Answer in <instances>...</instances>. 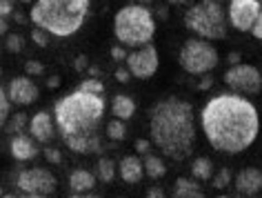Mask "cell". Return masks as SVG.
Listing matches in <instances>:
<instances>
[{
	"instance_id": "1",
	"label": "cell",
	"mask_w": 262,
	"mask_h": 198,
	"mask_svg": "<svg viewBox=\"0 0 262 198\" xmlns=\"http://www.w3.org/2000/svg\"><path fill=\"white\" fill-rule=\"evenodd\" d=\"M200 125L215 151L240 154L258 138L260 116L249 98L240 94H218L202 107Z\"/></svg>"
},
{
	"instance_id": "2",
	"label": "cell",
	"mask_w": 262,
	"mask_h": 198,
	"mask_svg": "<svg viewBox=\"0 0 262 198\" xmlns=\"http://www.w3.org/2000/svg\"><path fill=\"white\" fill-rule=\"evenodd\" d=\"M149 134L151 143L167 158H189L195 145V116L191 103L178 96H169L156 103L149 111Z\"/></svg>"
},
{
	"instance_id": "3",
	"label": "cell",
	"mask_w": 262,
	"mask_h": 198,
	"mask_svg": "<svg viewBox=\"0 0 262 198\" xmlns=\"http://www.w3.org/2000/svg\"><path fill=\"white\" fill-rule=\"evenodd\" d=\"M104 107H107L104 96L87 94V91H80V89L62 96L54 107L56 127L60 131L62 141L74 136L96 134L98 125L102 123Z\"/></svg>"
},
{
	"instance_id": "4",
	"label": "cell",
	"mask_w": 262,
	"mask_h": 198,
	"mask_svg": "<svg viewBox=\"0 0 262 198\" xmlns=\"http://www.w3.org/2000/svg\"><path fill=\"white\" fill-rule=\"evenodd\" d=\"M91 0H36L29 21L56 38H69L84 25Z\"/></svg>"
},
{
	"instance_id": "5",
	"label": "cell",
	"mask_w": 262,
	"mask_h": 198,
	"mask_svg": "<svg viewBox=\"0 0 262 198\" xmlns=\"http://www.w3.org/2000/svg\"><path fill=\"white\" fill-rule=\"evenodd\" d=\"M156 34V18L154 11L142 5H124L114 16V36L124 47H147L151 45Z\"/></svg>"
},
{
	"instance_id": "6",
	"label": "cell",
	"mask_w": 262,
	"mask_h": 198,
	"mask_svg": "<svg viewBox=\"0 0 262 198\" xmlns=\"http://www.w3.org/2000/svg\"><path fill=\"white\" fill-rule=\"evenodd\" d=\"M185 27L205 41H225L229 34V16L218 0H200L185 14Z\"/></svg>"
},
{
	"instance_id": "7",
	"label": "cell",
	"mask_w": 262,
	"mask_h": 198,
	"mask_svg": "<svg viewBox=\"0 0 262 198\" xmlns=\"http://www.w3.org/2000/svg\"><path fill=\"white\" fill-rule=\"evenodd\" d=\"M180 67L191 76H207L218 65V51L205 38H187L178 54Z\"/></svg>"
},
{
	"instance_id": "8",
	"label": "cell",
	"mask_w": 262,
	"mask_h": 198,
	"mask_svg": "<svg viewBox=\"0 0 262 198\" xmlns=\"http://www.w3.org/2000/svg\"><path fill=\"white\" fill-rule=\"evenodd\" d=\"M225 83L233 94H245V96H255L262 91V74L258 67L247 63H240L235 67H229L225 71Z\"/></svg>"
},
{
	"instance_id": "9",
	"label": "cell",
	"mask_w": 262,
	"mask_h": 198,
	"mask_svg": "<svg viewBox=\"0 0 262 198\" xmlns=\"http://www.w3.org/2000/svg\"><path fill=\"white\" fill-rule=\"evenodd\" d=\"M262 11V5L258 0H229V25L235 31H251L255 21Z\"/></svg>"
},
{
	"instance_id": "10",
	"label": "cell",
	"mask_w": 262,
	"mask_h": 198,
	"mask_svg": "<svg viewBox=\"0 0 262 198\" xmlns=\"http://www.w3.org/2000/svg\"><path fill=\"white\" fill-rule=\"evenodd\" d=\"M18 189H23L25 194H38V196H47L56 189V176L51 174L49 169H42V167H31V169H25L20 171L18 176Z\"/></svg>"
},
{
	"instance_id": "11",
	"label": "cell",
	"mask_w": 262,
	"mask_h": 198,
	"mask_svg": "<svg viewBox=\"0 0 262 198\" xmlns=\"http://www.w3.org/2000/svg\"><path fill=\"white\" fill-rule=\"evenodd\" d=\"M158 49L154 45H147V47H140L136 51H131L127 58V69L131 71L134 78H140V81H149L156 71H158Z\"/></svg>"
},
{
	"instance_id": "12",
	"label": "cell",
	"mask_w": 262,
	"mask_h": 198,
	"mask_svg": "<svg viewBox=\"0 0 262 198\" xmlns=\"http://www.w3.org/2000/svg\"><path fill=\"white\" fill-rule=\"evenodd\" d=\"M7 91H9V98L11 103L18 105V107H27V105L36 103L38 101V85L31 81L29 76H16L11 78V83L7 85Z\"/></svg>"
},
{
	"instance_id": "13",
	"label": "cell",
	"mask_w": 262,
	"mask_h": 198,
	"mask_svg": "<svg viewBox=\"0 0 262 198\" xmlns=\"http://www.w3.org/2000/svg\"><path fill=\"white\" fill-rule=\"evenodd\" d=\"M29 134L38 143H51V138L56 134V123H54V118H51L49 111H38V114L31 116Z\"/></svg>"
},
{
	"instance_id": "14",
	"label": "cell",
	"mask_w": 262,
	"mask_h": 198,
	"mask_svg": "<svg viewBox=\"0 0 262 198\" xmlns=\"http://www.w3.org/2000/svg\"><path fill=\"white\" fill-rule=\"evenodd\" d=\"M235 189L242 196H255L262 191V171L255 167H245L235 174Z\"/></svg>"
},
{
	"instance_id": "15",
	"label": "cell",
	"mask_w": 262,
	"mask_h": 198,
	"mask_svg": "<svg viewBox=\"0 0 262 198\" xmlns=\"http://www.w3.org/2000/svg\"><path fill=\"white\" fill-rule=\"evenodd\" d=\"M9 151H11V156H14L16 161H20V163H25V161H34L36 154H38L34 138H29V136H25V134L11 136Z\"/></svg>"
},
{
	"instance_id": "16",
	"label": "cell",
	"mask_w": 262,
	"mask_h": 198,
	"mask_svg": "<svg viewBox=\"0 0 262 198\" xmlns=\"http://www.w3.org/2000/svg\"><path fill=\"white\" fill-rule=\"evenodd\" d=\"M64 145H67L71 151H76V154H98V151H102V141L98 134L64 138Z\"/></svg>"
},
{
	"instance_id": "17",
	"label": "cell",
	"mask_w": 262,
	"mask_h": 198,
	"mask_svg": "<svg viewBox=\"0 0 262 198\" xmlns=\"http://www.w3.org/2000/svg\"><path fill=\"white\" fill-rule=\"evenodd\" d=\"M142 174H145V165L138 156H124L120 161V178L124 183H140L142 181Z\"/></svg>"
},
{
	"instance_id": "18",
	"label": "cell",
	"mask_w": 262,
	"mask_h": 198,
	"mask_svg": "<svg viewBox=\"0 0 262 198\" xmlns=\"http://www.w3.org/2000/svg\"><path fill=\"white\" fill-rule=\"evenodd\" d=\"M173 198H205V189L200 187V181L180 176L173 183Z\"/></svg>"
},
{
	"instance_id": "19",
	"label": "cell",
	"mask_w": 262,
	"mask_h": 198,
	"mask_svg": "<svg viewBox=\"0 0 262 198\" xmlns=\"http://www.w3.org/2000/svg\"><path fill=\"white\" fill-rule=\"evenodd\" d=\"M96 185V176L87 169H74L69 174V187L74 194H84V191H91Z\"/></svg>"
},
{
	"instance_id": "20",
	"label": "cell",
	"mask_w": 262,
	"mask_h": 198,
	"mask_svg": "<svg viewBox=\"0 0 262 198\" xmlns=\"http://www.w3.org/2000/svg\"><path fill=\"white\" fill-rule=\"evenodd\" d=\"M111 114H114L118 121H129V118L136 114L134 98H129L127 94H116L111 98Z\"/></svg>"
},
{
	"instance_id": "21",
	"label": "cell",
	"mask_w": 262,
	"mask_h": 198,
	"mask_svg": "<svg viewBox=\"0 0 262 198\" xmlns=\"http://www.w3.org/2000/svg\"><path fill=\"white\" fill-rule=\"evenodd\" d=\"M191 176L195 181H211L213 178V163L207 156H200L191 163Z\"/></svg>"
},
{
	"instance_id": "22",
	"label": "cell",
	"mask_w": 262,
	"mask_h": 198,
	"mask_svg": "<svg viewBox=\"0 0 262 198\" xmlns=\"http://www.w3.org/2000/svg\"><path fill=\"white\" fill-rule=\"evenodd\" d=\"M29 121L31 118H27L25 111H16V114H11V118L5 123V131H9L11 136H18V134H23L25 127H29Z\"/></svg>"
},
{
	"instance_id": "23",
	"label": "cell",
	"mask_w": 262,
	"mask_h": 198,
	"mask_svg": "<svg viewBox=\"0 0 262 198\" xmlns=\"http://www.w3.org/2000/svg\"><path fill=\"white\" fill-rule=\"evenodd\" d=\"M145 174L149 178H154V181L167 174V167H165V163H162L160 156H145Z\"/></svg>"
},
{
	"instance_id": "24",
	"label": "cell",
	"mask_w": 262,
	"mask_h": 198,
	"mask_svg": "<svg viewBox=\"0 0 262 198\" xmlns=\"http://www.w3.org/2000/svg\"><path fill=\"white\" fill-rule=\"evenodd\" d=\"M114 176H116V163L111 158H100L98 161V178L102 183H111Z\"/></svg>"
},
{
	"instance_id": "25",
	"label": "cell",
	"mask_w": 262,
	"mask_h": 198,
	"mask_svg": "<svg viewBox=\"0 0 262 198\" xmlns=\"http://www.w3.org/2000/svg\"><path fill=\"white\" fill-rule=\"evenodd\" d=\"M11 98H9V91H7V87H3L0 89V123H7L9 118H11Z\"/></svg>"
},
{
	"instance_id": "26",
	"label": "cell",
	"mask_w": 262,
	"mask_h": 198,
	"mask_svg": "<svg viewBox=\"0 0 262 198\" xmlns=\"http://www.w3.org/2000/svg\"><path fill=\"white\" fill-rule=\"evenodd\" d=\"M107 136L111 141H122L124 136H127V127H124V121H109L107 123Z\"/></svg>"
},
{
	"instance_id": "27",
	"label": "cell",
	"mask_w": 262,
	"mask_h": 198,
	"mask_svg": "<svg viewBox=\"0 0 262 198\" xmlns=\"http://www.w3.org/2000/svg\"><path fill=\"white\" fill-rule=\"evenodd\" d=\"M78 89L80 91H87V94H96V96H102L104 91V85L98 81V78H87V81H82L78 85Z\"/></svg>"
},
{
	"instance_id": "28",
	"label": "cell",
	"mask_w": 262,
	"mask_h": 198,
	"mask_svg": "<svg viewBox=\"0 0 262 198\" xmlns=\"http://www.w3.org/2000/svg\"><path fill=\"white\" fill-rule=\"evenodd\" d=\"M5 47H7V51H11V54H20L25 49V38L20 34H7V38H5Z\"/></svg>"
},
{
	"instance_id": "29",
	"label": "cell",
	"mask_w": 262,
	"mask_h": 198,
	"mask_svg": "<svg viewBox=\"0 0 262 198\" xmlns=\"http://www.w3.org/2000/svg\"><path fill=\"white\" fill-rule=\"evenodd\" d=\"M211 185L215 189H227L229 185H231V171H229L227 167H222L218 174L213 176V181H211Z\"/></svg>"
},
{
	"instance_id": "30",
	"label": "cell",
	"mask_w": 262,
	"mask_h": 198,
	"mask_svg": "<svg viewBox=\"0 0 262 198\" xmlns=\"http://www.w3.org/2000/svg\"><path fill=\"white\" fill-rule=\"evenodd\" d=\"M51 34H47L45 29H40V27H34V31H31V41H34L38 47H49V38Z\"/></svg>"
},
{
	"instance_id": "31",
	"label": "cell",
	"mask_w": 262,
	"mask_h": 198,
	"mask_svg": "<svg viewBox=\"0 0 262 198\" xmlns=\"http://www.w3.org/2000/svg\"><path fill=\"white\" fill-rule=\"evenodd\" d=\"M25 74H27L29 78L31 76H42L45 74V65L38 63V61H27L25 63Z\"/></svg>"
},
{
	"instance_id": "32",
	"label": "cell",
	"mask_w": 262,
	"mask_h": 198,
	"mask_svg": "<svg viewBox=\"0 0 262 198\" xmlns=\"http://www.w3.org/2000/svg\"><path fill=\"white\" fill-rule=\"evenodd\" d=\"M45 158H47V163H51V165L62 163V154L56 147H45Z\"/></svg>"
},
{
	"instance_id": "33",
	"label": "cell",
	"mask_w": 262,
	"mask_h": 198,
	"mask_svg": "<svg viewBox=\"0 0 262 198\" xmlns=\"http://www.w3.org/2000/svg\"><path fill=\"white\" fill-rule=\"evenodd\" d=\"M111 58L118 63H122V61H127L129 54L124 51V47H120V45H116V47H111Z\"/></svg>"
},
{
	"instance_id": "34",
	"label": "cell",
	"mask_w": 262,
	"mask_h": 198,
	"mask_svg": "<svg viewBox=\"0 0 262 198\" xmlns=\"http://www.w3.org/2000/svg\"><path fill=\"white\" fill-rule=\"evenodd\" d=\"M89 67H91V65H89V61H87V56H84V54H80L74 61V69L76 71H84V69H89Z\"/></svg>"
},
{
	"instance_id": "35",
	"label": "cell",
	"mask_w": 262,
	"mask_h": 198,
	"mask_svg": "<svg viewBox=\"0 0 262 198\" xmlns=\"http://www.w3.org/2000/svg\"><path fill=\"white\" fill-rule=\"evenodd\" d=\"M114 76H116V81H118V83H129L131 71H129V69H124V67H118V69L114 71Z\"/></svg>"
},
{
	"instance_id": "36",
	"label": "cell",
	"mask_w": 262,
	"mask_h": 198,
	"mask_svg": "<svg viewBox=\"0 0 262 198\" xmlns=\"http://www.w3.org/2000/svg\"><path fill=\"white\" fill-rule=\"evenodd\" d=\"M0 14H3V18L14 14V3H11V0H3V3H0Z\"/></svg>"
},
{
	"instance_id": "37",
	"label": "cell",
	"mask_w": 262,
	"mask_h": 198,
	"mask_svg": "<svg viewBox=\"0 0 262 198\" xmlns=\"http://www.w3.org/2000/svg\"><path fill=\"white\" fill-rule=\"evenodd\" d=\"M149 147H151V143L145 141V138H138V141H136V151H138V154H147Z\"/></svg>"
},
{
	"instance_id": "38",
	"label": "cell",
	"mask_w": 262,
	"mask_h": 198,
	"mask_svg": "<svg viewBox=\"0 0 262 198\" xmlns=\"http://www.w3.org/2000/svg\"><path fill=\"white\" fill-rule=\"evenodd\" d=\"M145 198H165V189L162 187H149Z\"/></svg>"
},
{
	"instance_id": "39",
	"label": "cell",
	"mask_w": 262,
	"mask_h": 198,
	"mask_svg": "<svg viewBox=\"0 0 262 198\" xmlns=\"http://www.w3.org/2000/svg\"><path fill=\"white\" fill-rule=\"evenodd\" d=\"M251 34L258 38V41H262V11H260V16H258V21H255L253 25V29H251Z\"/></svg>"
},
{
	"instance_id": "40",
	"label": "cell",
	"mask_w": 262,
	"mask_h": 198,
	"mask_svg": "<svg viewBox=\"0 0 262 198\" xmlns=\"http://www.w3.org/2000/svg\"><path fill=\"white\" fill-rule=\"evenodd\" d=\"M213 85V78H211V74H207V76H202V81H200V85H198V89L200 91H207L209 87Z\"/></svg>"
},
{
	"instance_id": "41",
	"label": "cell",
	"mask_w": 262,
	"mask_h": 198,
	"mask_svg": "<svg viewBox=\"0 0 262 198\" xmlns=\"http://www.w3.org/2000/svg\"><path fill=\"white\" fill-rule=\"evenodd\" d=\"M240 58H242V56L238 54V51H231V54L227 56V63L231 65V67H235V65H240Z\"/></svg>"
},
{
	"instance_id": "42",
	"label": "cell",
	"mask_w": 262,
	"mask_h": 198,
	"mask_svg": "<svg viewBox=\"0 0 262 198\" xmlns=\"http://www.w3.org/2000/svg\"><path fill=\"white\" fill-rule=\"evenodd\" d=\"M47 87L49 89H58V87H60V76H49L47 78Z\"/></svg>"
},
{
	"instance_id": "43",
	"label": "cell",
	"mask_w": 262,
	"mask_h": 198,
	"mask_svg": "<svg viewBox=\"0 0 262 198\" xmlns=\"http://www.w3.org/2000/svg\"><path fill=\"white\" fill-rule=\"evenodd\" d=\"M87 74H89V78H98V76H100V67H96V65H91V67L87 69Z\"/></svg>"
},
{
	"instance_id": "44",
	"label": "cell",
	"mask_w": 262,
	"mask_h": 198,
	"mask_svg": "<svg viewBox=\"0 0 262 198\" xmlns=\"http://www.w3.org/2000/svg\"><path fill=\"white\" fill-rule=\"evenodd\" d=\"M156 16L167 18V16H169V9H167V7H156Z\"/></svg>"
},
{
	"instance_id": "45",
	"label": "cell",
	"mask_w": 262,
	"mask_h": 198,
	"mask_svg": "<svg viewBox=\"0 0 262 198\" xmlns=\"http://www.w3.org/2000/svg\"><path fill=\"white\" fill-rule=\"evenodd\" d=\"M69 198H100V196H96V194H71Z\"/></svg>"
},
{
	"instance_id": "46",
	"label": "cell",
	"mask_w": 262,
	"mask_h": 198,
	"mask_svg": "<svg viewBox=\"0 0 262 198\" xmlns=\"http://www.w3.org/2000/svg\"><path fill=\"white\" fill-rule=\"evenodd\" d=\"M136 5H142V7H149V5H154L156 0H134Z\"/></svg>"
},
{
	"instance_id": "47",
	"label": "cell",
	"mask_w": 262,
	"mask_h": 198,
	"mask_svg": "<svg viewBox=\"0 0 262 198\" xmlns=\"http://www.w3.org/2000/svg\"><path fill=\"white\" fill-rule=\"evenodd\" d=\"M0 31H3V34H7V18H3V21H0Z\"/></svg>"
},
{
	"instance_id": "48",
	"label": "cell",
	"mask_w": 262,
	"mask_h": 198,
	"mask_svg": "<svg viewBox=\"0 0 262 198\" xmlns=\"http://www.w3.org/2000/svg\"><path fill=\"white\" fill-rule=\"evenodd\" d=\"M169 5H187V3H191V0H167Z\"/></svg>"
},
{
	"instance_id": "49",
	"label": "cell",
	"mask_w": 262,
	"mask_h": 198,
	"mask_svg": "<svg viewBox=\"0 0 262 198\" xmlns=\"http://www.w3.org/2000/svg\"><path fill=\"white\" fill-rule=\"evenodd\" d=\"M25 198H42V196H38V194H29V196H25Z\"/></svg>"
},
{
	"instance_id": "50",
	"label": "cell",
	"mask_w": 262,
	"mask_h": 198,
	"mask_svg": "<svg viewBox=\"0 0 262 198\" xmlns=\"http://www.w3.org/2000/svg\"><path fill=\"white\" fill-rule=\"evenodd\" d=\"M3 198H16L14 194H7V196H3Z\"/></svg>"
},
{
	"instance_id": "51",
	"label": "cell",
	"mask_w": 262,
	"mask_h": 198,
	"mask_svg": "<svg viewBox=\"0 0 262 198\" xmlns=\"http://www.w3.org/2000/svg\"><path fill=\"white\" fill-rule=\"evenodd\" d=\"M20 3H31V0H20Z\"/></svg>"
},
{
	"instance_id": "52",
	"label": "cell",
	"mask_w": 262,
	"mask_h": 198,
	"mask_svg": "<svg viewBox=\"0 0 262 198\" xmlns=\"http://www.w3.org/2000/svg\"><path fill=\"white\" fill-rule=\"evenodd\" d=\"M218 198H229V196H218Z\"/></svg>"
},
{
	"instance_id": "53",
	"label": "cell",
	"mask_w": 262,
	"mask_h": 198,
	"mask_svg": "<svg viewBox=\"0 0 262 198\" xmlns=\"http://www.w3.org/2000/svg\"><path fill=\"white\" fill-rule=\"evenodd\" d=\"M235 198H245V196H235Z\"/></svg>"
},
{
	"instance_id": "54",
	"label": "cell",
	"mask_w": 262,
	"mask_h": 198,
	"mask_svg": "<svg viewBox=\"0 0 262 198\" xmlns=\"http://www.w3.org/2000/svg\"><path fill=\"white\" fill-rule=\"evenodd\" d=\"M258 3H260V5H262V0H258Z\"/></svg>"
},
{
	"instance_id": "55",
	"label": "cell",
	"mask_w": 262,
	"mask_h": 198,
	"mask_svg": "<svg viewBox=\"0 0 262 198\" xmlns=\"http://www.w3.org/2000/svg\"><path fill=\"white\" fill-rule=\"evenodd\" d=\"M118 198H124V196H118Z\"/></svg>"
}]
</instances>
